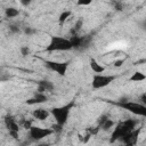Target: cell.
<instances>
[{
  "mask_svg": "<svg viewBox=\"0 0 146 146\" xmlns=\"http://www.w3.org/2000/svg\"><path fill=\"white\" fill-rule=\"evenodd\" d=\"M145 80H146V74L141 71H135L129 78V81L131 82H143Z\"/></svg>",
  "mask_w": 146,
  "mask_h": 146,
  "instance_id": "14",
  "label": "cell"
},
{
  "mask_svg": "<svg viewBox=\"0 0 146 146\" xmlns=\"http://www.w3.org/2000/svg\"><path fill=\"white\" fill-rule=\"evenodd\" d=\"M21 54H22V56H27L29 54H30V48L27 47V46H23V47H21Z\"/></svg>",
  "mask_w": 146,
  "mask_h": 146,
  "instance_id": "19",
  "label": "cell"
},
{
  "mask_svg": "<svg viewBox=\"0 0 146 146\" xmlns=\"http://www.w3.org/2000/svg\"><path fill=\"white\" fill-rule=\"evenodd\" d=\"M76 3L79 6H89V5H91V0H88V1H78Z\"/></svg>",
  "mask_w": 146,
  "mask_h": 146,
  "instance_id": "22",
  "label": "cell"
},
{
  "mask_svg": "<svg viewBox=\"0 0 146 146\" xmlns=\"http://www.w3.org/2000/svg\"><path fill=\"white\" fill-rule=\"evenodd\" d=\"M55 86L52 82L48 81V80H41L38 82V89L36 91L39 92H43V94H47V92H51L54 90Z\"/></svg>",
  "mask_w": 146,
  "mask_h": 146,
  "instance_id": "12",
  "label": "cell"
},
{
  "mask_svg": "<svg viewBox=\"0 0 146 146\" xmlns=\"http://www.w3.org/2000/svg\"><path fill=\"white\" fill-rule=\"evenodd\" d=\"M137 120L135 119H125L123 121H120L119 123L115 124V127L113 128L112 132H111V138L110 141L114 143L116 140H122L128 133L132 132L133 130H136L137 128Z\"/></svg>",
  "mask_w": 146,
  "mask_h": 146,
  "instance_id": "1",
  "label": "cell"
},
{
  "mask_svg": "<svg viewBox=\"0 0 146 146\" xmlns=\"http://www.w3.org/2000/svg\"><path fill=\"white\" fill-rule=\"evenodd\" d=\"M73 49V44L70 39L60 36V35H51L50 40L44 48V51L54 52V51H67Z\"/></svg>",
  "mask_w": 146,
  "mask_h": 146,
  "instance_id": "3",
  "label": "cell"
},
{
  "mask_svg": "<svg viewBox=\"0 0 146 146\" xmlns=\"http://www.w3.org/2000/svg\"><path fill=\"white\" fill-rule=\"evenodd\" d=\"M44 65L52 72L57 73L59 76H65L67 68L70 66V62L65 60V62H57V60H49V59H44L43 60Z\"/></svg>",
  "mask_w": 146,
  "mask_h": 146,
  "instance_id": "7",
  "label": "cell"
},
{
  "mask_svg": "<svg viewBox=\"0 0 146 146\" xmlns=\"http://www.w3.org/2000/svg\"><path fill=\"white\" fill-rule=\"evenodd\" d=\"M89 66H90V68H91V71L95 73V74H103L104 72H105V70H106V67L103 65V64H100L96 58H94V57H90L89 58Z\"/></svg>",
  "mask_w": 146,
  "mask_h": 146,
  "instance_id": "11",
  "label": "cell"
},
{
  "mask_svg": "<svg viewBox=\"0 0 146 146\" xmlns=\"http://www.w3.org/2000/svg\"><path fill=\"white\" fill-rule=\"evenodd\" d=\"M10 31H13V32H18V31H19V29H18L17 26L11 25V26H10Z\"/></svg>",
  "mask_w": 146,
  "mask_h": 146,
  "instance_id": "23",
  "label": "cell"
},
{
  "mask_svg": "<svg viewBox=\"0 0 146 146\" xmlns=\"http://www.w3.org/2000/svg\"><path fill=\"white\" fill-rule=\"evenodd\" d=\"M50 115H51L50 110L44 108V107H38L32 111V116L36 121H46Z\"/></svg>",
  "mask_w": 146,
  "mask_h": 146,
  "instance_id": "8",
  "label": "cell"
},
{
  "mask_svg": "<svg viewBox=\"0 0 146 146\" xmlns=\"http://www.w3.org/2000/svg\"><path fill=\"white\" fill-rule=\"evenodd\" d=\"M35 146H49V144L48 143H43V141H39Z\"/></svg>",
  "mask_w": 146,
  "mask_h": 146,
  "instance_id": "24",
  "label": "cell"
},
{
  "mask_svg": "<svg viewBox=\"0 0 146 146\" xmlns=\"http://www.w3.org/2000/svg\"><path fill=\"white\" fill-rule=\"evenodd\" d=\"M5 124H6L7 129H8V132H9V131H17V132H19V127H21V124H19V123L16 121V119H14L13 116H10V115L6 116V117H5Z\"/></svg>",
  "mask_w": 146,
  "mask_h": 146,
  "instance_id": "13",
  "label": "cell"
},
{
  "mask_svg": "<svg viewBox=\"0 0 146 146\" xmlns=\"http://www.w3.org/2000/svg\"><path fill=\"white\" fill-rule=\"evenodd\" d=\"M55 131L52 128H44V127H39V125H33L29 130V135L32 140L34 141H41L42 139L49 137L52 135Z\"/></svg>",
  "mask_w": 146,
  "mask_h": 146,
  "instance_id": "6",
  "label": "cell"
},
{
  "mask_svg": "<svg viewBox=\"0 0 146 146\" xmlns=\"http://www.w3.org/2000/svg\"><path fill=\"white\" fill-rule=\"evenodd\" d=\"M74 106H75V102L71 100L70 103H67L65 105H60V106H56V107L50 108L51 116L55 119L56 124H58L60 127L66 124V122L68 121L70 114H71V112H72Z\"/></svg>",
  "mask_w": 146,
  "mask_h": 146,
  "instance_id": "2",
  "label": "cell"
},
{
  "mask_svg": "<svg viewBox=\"0 0 146 146\" xmlns=\"http://www.w3.org/2000/svg\"><path fill=\"white\" fill-rule=\"evenodd\" d=\"M115 79H116V75L114 74H94L91 78V88L94 90L106 88Z\"/></svg>",
  "mask_w": 146,
  "mask_h": 146,
  "instance_id": "5",
  "label": "cell"
},
{
  "mask_svg": "<svg viewBox=\"0 0 146 146\" xmlns=\"http://www.w3.org/2000/svg\"><path fill=\"white\" fill-rule=\"evenodd\" d=\"M141 63H146V59H141V60H137V62L135 63V65H140Z\"/></svg>",
  "mask_w": 146,
  "mask_h": 146,
  "instance_id": "25",
  "label": "cell"
},
{
  "mask_svg": "<svg viewBox=\"0 0 146 146\" xmlns=\"http://www.w3.org/2000/svg\"><path fill=\"white\" fill-rule=\"evenodd\" d=\"M114 105L121 107L122 110H125L127 112L137 115L146 117V106L140 104L139 102H131V100H121V102H114Z\"/></svg>",
  "mask_w": 146,
  "mask_h": 146,
  "instance_id": "4",
  "label": "cell"
},
{
  "mask_svg": "<svg viewBox=\"0 0 146 146\" xmlns=\"http://www.w3.org/2000/svg\"><path fill=\"white\" fill-rule=\"evenodd\" d=\"M139 133H140V129H138V130L136 129V130H133L132 132L128 133L121 141H123L125 146H135L136 143H137V140H138Z\"/></svg>",
  "mask_w": 146,
  "mask_h": 146,
  "instance_id": "10",
  "label": "cell"
},
{
  "mask_svg": "<svg viewBox=\"0 0 146 146\" xmlns=\"http://www.w3.org/2000/svg\"><path fill=\"white\" fill-rule=\"evenodd\" d=\"M123 63H124V59H117L113 63V65H114V67H120L123 65Z\"/></svg>",
  "mask_w": 146,
  "mask_h": 146,
  "instance_id": "21",
  "label": "cell"
},
{
  "mask_svg": "<svg viewBox=\"0 0 146 146\" xmlns=\"http://www.w3.org/2000/svg\"><path fill=\"white\" fill-rule=\"evenodd\" d=\"M48 102V96L47 94H43V92H39V91H35L34 95L29 98L26 100V104L27 105H39V104H43Z\"/></svg>",
  "mask_w": 146,
  "mask_h": 146,
  "instance_id": "9",
  "label": "cell"
},
{
  "mask_svg": "<svg viewBox=\"0 0 146 146\" xmlns=\"http://www.w3.org/2000/svg\"><path fill=\"white\" fill-rule=\"evenodd\" d=\"M22 127H23L24 129H26V130H30V129L33 127V123H32V121H31V120L25 119V120L22 122Z\"/></svg>",
  "mask_w": 146,
  "mask_h": 146,
  "instance_id": "17",
  "label": "cell"
},
{
  "mask_svg": "<svg viewBox=\"0 0 146 146\" xmlns=\"http://www.w3.org/2000/svg\"><path fill=\"white\" fill-rule=\"evenodd\" d=\"M18 14H19V10L15 7H9V8L5 9V15L8 18H15L16 16H18Z\"/></svg>",
  "mask_w": 146,
  "mask_h": 146,
  "instance_id": "16",
  "label": "cell"
},
{
  "mask_svg": "<svg viewBox=\"0 0 146 146\" xmlns=\"http://www.w3.org/2000/svg\"><path fill=\"white\" fill-rule=\"evenodd\" d=\"M72 14H73V13H72L71 10H64V11H62L60 15H59V17H58V23H59L60 25H63L66 21H68V18H71Z\"/></svg>",
  "mask_w": 146,
  "mask_h": 146,
  "instance_id": "15",
  "label": "cell"
},
{
  "mask_svg": "<svg viewBox=\"0 0 146 146\" xmlns=\"http://www.w3.org/2000/svg\"><path fill=\"white\" fill-rule=\"evenodd\" d=\"M82 24H83V19H82V18H80V19L75 23V25H74V30H73V31H74V33H76L78 31H80V29L82 27Z\"/></svg>",
  "mask_w": 146,
  "mask_h": 146,
  "instance_id": "18",
  "label": "cell"
},
{
  "mask_svg": "<svg viewBox=\"0 0 146 146\" xmlns=\"http://www.w3.org/2000/svg\"><path fill=\"white\" fill-rule=\"evenodd\" d=\"M139 103L143 104L144 106H146V91L143 92V94L139 96Z\"/></svg>",
  "mask_w": 146,
  "mask_h": 146,
  "instance_id": "20",
  "label": "cell"
}]
</instances>
